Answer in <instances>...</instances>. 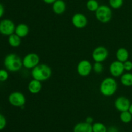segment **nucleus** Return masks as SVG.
I'll return each instance as SVG.
<instances>
[{
    "mask_svg": "<svg viewBox=\"0 0 132 132\" xmlns=\"http://www.w3.org/2000/svg\"><path fill=\"white\" fill-rule=\"evenodd\" d=\"M129 111H130V113H131V114L132 115V103H131V105H130V108H129Z\"/></svg>",
    "mask_w": 132,
    "mask_h": 132,
    "instance_id": "2f4dec72",
    "label": "nucleus"
},
{
    "mask_svg": "<svg viewBox=\"0 0 132 132\" xmlns=\"http://www.w3.org/2000/svg\"><path fill=\"white\" fill-rule=\"evenodd\" d=\"M85 122L90 124H92V123L94 122V119L92 116H87L85 119Z\"/></svg>",
    "mask_w": 132,
    "mask_h": 132,
    "instance_id": "c756f323",
    "label": "nucleus"
},
{
    "mask_svg": "<svg viewBox=\"0 0 132 132\" xmlns=\"http://www.w3.org/2000/svg\"><path fill=\"white\" fill-rule=\"evenodd\" d=\"M109 71L112 77H121L125 73V71L123 63L118 60L113 61L110 65Z\"/></svg>",
    "mask_w": 132,
    "mask_h": 132,
    "instance_id": "9d476101",
    "label": "nucleus"
},
{
    "mask_svg": "<svg viewBox=\"0 0 132 132\" xmlns=\"http://www.w3.org/2000/svg\"><path fill=\"white\" fill-rule=\"evenodd\" d=\"M23 67L27 69H33L38 65L40 62V57L35 53H30L26 54L22 59Z\"/></svg>",
    "mask_w": 132,
    "mask_h": 132,
    "instance_id": "39448f33",
    "label": "nucleus"
},
{
    "mask_svg": "<svg viewBox=\"0 0 132 132\" xmlns=\"http://www.w3.org/2000/svg\"><path fill=\"white\" fill-rule=\"evenodd\" d=\"M15 23L10 19H4L0 21V34L3 36H9L15 33Z\"/></svg>",
    "mask_w": 132,
    "mask_h": 132,
    "instance_id": "0eeeda50",
    "label": "nucleus"
},
{
    "mask_svg": "<svg viewBox=\"0 0 132 132\" xmlns=\"http://www.w3.org/2000/svg\"><path fill=\"white\" fill-rule=\"evenodd\" d=\"M6 124H7V121L5 116L0 113V131L6 127Z\"/></svg>",
    "mask_w": 132,
    "mask_h": 132,
    "instance_id": "a878e982",
    "label": "nucleus"
},
{
    "mask_svg": "<svg viewBox=\"0 0 132 132\" xmlns=\"http://www.w3.org/2000/svg\"><path fill=\"white\" fill-rule=\"evenodd\" d=\"M63 1H64V0H63Z\"/></svg>",
    "mask_w": 132,
    "mask_h": 132,
    "instance_id": "473e14b6",
    "label": "nucleus"
},
{
    "mask_svg": "<svg viewBox=\"0 0 132 132\" xmlns=\"http://www.w3.org/2000/svg\"><path fill=\"white\" fill-rule=\"evenodd\" d=\"M118 89V84L113 77H107L103 79L99 85V91L104 97H110L114 95Z\"/></svg>",
    "mask_w": 132,
    "mask_h": 132,
    "instance_id": "f03ea898",
    "label": "nucleus"
},
{
    "mask_svg": "<svg viewBox=\"0 0 132 132\" xmlns=\"http://www.w3.org/2000/svg\"><path fill=\"white\" fill-rule=\"evenodd\" d=\"M107 132H119V129L116 126H110L108 128Z\"/></svg>",
    "mask_w": 132,
    "mask_h": 132,
    "instance_id": "cd10ccee",
    "label": "nucleus"
},
{
    "mask_svg": "<svg viewBox=\"0 0 132 132\" xmlns=\"http://www.w3.org/2000/svg\"><path fill=\"white\" fill-rule=\"evenodd\" d=\"M9 71L6 69H0V82H4L9 79Z\"/></svg>",
    "mask_w": 132,
    "mask_h": 132,
    "instance_id": "393cba45",
    "label": "nucleus"
},
{
    "mask_svg": "<svg viewBox=\"0 0 132 132\" xmlns=\"http://www.w3.org/2000/svg\"><path fill=\"white\" fill-rule=\"evenodd\" d=\"M108 128L102 122H95L92 124L93 132H107Z\"/></svg>",
    "mask_w": 132,
    "mask_h": 132,
    "instance_id": "4be33fe9",
    "label": "nucleus"
},
{
    "mask_svg": "<svg viewBox=\"0 0 132 132\" xmlns=\"http://www.w3.org/2000/svg\"><path fill=\"white\" fill-rule=\"evenodd\" d=\"M124 0H109V5L112 9H119L122 7Z\"/></svg>",
    "mask_w": 132,
    "mask_h": 132,
    "instance_id": "5701e85b",
    "label": "nucleus"
},
{
    "mask_svg": "<svg viewBox=\"0 0 132 132\" xmlns=\"http://www.w3.org/2000/svg\"><path fill=\"white\" fill-rule=\"evenodd\" d=\"M67 10V5L63 0H56L52 4V10L56 15H62Z\"/></svg>",
    "mask_w": 132,
    "mask_h": 132,
    "instance_id": "ddd939ff",
    "label": "nucleus"
},
{
    "mask_svg": "<svg viewBox=\"0 0 132 132\" xmlns=\"http://www.w3.org/2000/svg\"><path fill=\"white\" fill-rule=\"evenodd\" d=\"M99 3L97 0H88L86 2V6L88 10L90 12H95L99 7Z\"/></svg>",
    "mask_w": 132,
    "mask_h": 132,
    "instance_id": "aec40b11",
    "label": "nucleus"
},
{
    "mask_svg": "<svg viewBox=\"0 0 132 132\" xmlns=\"http://www.w3.org/2000/svg\"><path fill=\"white\" fill-rule=\"evenodd\" d=\"M73 132H93L92 124L86 122H81L74 126Z\"/></svg>",
    "mask_w": 132,
    "mask_h": 132,
    "instance_id": "dca6fc26",
    "label": "nucleus"
},
{
    "mask_svg": "<svg viewBox=\"0 0 132 132\" xmlns=\"http://www.w3.org/2000/svg\"><path fill=\"white\" fill-rule=\"evenodd\" d=\"M104 71V65L101 62H95L93 64V71L96 74H101Z\"/></svg>",
    "mask_w": 132,
    "mask_h": 132,
    "instance_id": "b1692460",
    "label": "nucleus"
},
{
    "mask_svg": "<svg viewBox=\"0 0 132 132\" xmlns=\"http://www.w3.org/2000/svg\"><path fill=\"white\" fill-rule=\"evenodd\" d=\"M4 66L9 72H16L21 69L23 67L22 59L15 53H10L4 59Z\"/></svg>",
    "mask_w": 132,
    "mask_h": 132,
    "instance_id": "7ed1b4c3",
    "label": "nucleus"
},
{
    "mask_svg": "<svg viewBox=\"0 0 132 132\" xmlns=\"http://www.w3.org/2000/svg\"><path fill=\"white\" fill-rule=\"evenodd\" d=\"M52 75V71L51 67L45 63H39L31 71L32 78L41 82L49 80L51 78Z\"/></svg>",
    "mask_w": 132,
    "mask_h": 132,
    "instance_id": "f257e3e1",
    "label": "nucleus"
},
{
    "mask_svg": "<svg viewBox=\"0 0 132 132\" xmlns=\"http://www.w3.org/2000/svg\"><path fill=\"white\" fill-rule=\"evenodd\" d=\"M55 1H56V0H43V1L45 3L48 4V5H51V4L52 5Z\"/></svg>",
    "mask_w": 132,
    "mask_h": 132,
    "instance_id": "7c9ffc66",
    "label": "nucleus"
},
{
    "mask_svg": "<svg viewBox=\"0 0 132 132\" xmlns=\"http://www.w3.org/2000/svg\"><path fill=\"white\" fill-rule=\"evenodd\" d=\"M4 13H5V8L2 4L0 3V18H2L3 16L4 15Z\"/></svg>",
    "mask_w": 132,
    "mask_h": 132,
    "instance_id": "c85d7f7f",
    "label": "nucleus"
},
{
    "mask_svg": "<svg viewBox=\"0 0 132 132\" xmlns=\"http://www.w3.org/2000/svg\"><path fill=\"white\" fill-rule=\"evenodd\" d=\"M109 52L108 49L103 46H98L94 49L92 53V58L95 62L103 63L108 58Z\"/></svg>",
    "mask_w": 132,
    "mask_h": 132,
    "instance_id": "6e6552de",
    "label": "nucleus"
},
{
    "mask_svg": "<svg viewBox=\"0 0 132 132\" xmlns=\"http://www.w3.org/2000/svg\"><path fill=\"white\" fill-rule=\"evenodd\" d=\"M8 100L12 106L23 107L26 104V97L21 92L14 91L9 94Z\"/></svg>",
    "mask_w": 132,
    "mask_h": 132,
    "instance_id": "423d86ee",
    "label": "nucleus"
},
{
    "mask_svg": "<svg viewBox=\"0 0 132 132\" xmlns=\"http://www.w3.org/2000/svg\"><path fill=\"white\" fill-rule=\"evenodd\" d=\"M93 71V65L88 60H82L77 65V72L79 76L86 77Z\"/></svg>",
    "mask_w": 132,
    "mask_h": 132,
    "instance_id": "1a4fd4ad",
    "label": "nucleus"
},
{
    "mask_svg": "<svg viewBox=\"0 0 132 132\" xmlns=\"http://www.w3.org/2000/svg\"><path fill=\"white\" fill-rule=\"evenodd\" d=\"M121 83L125 87L132 86V73L130 72H125L120 77Z\"/></svg>",
    "mask_w": 132,
    "mask_h": 132,
    "instance_id": "6ab92c4d",
    "label": "nucleus"
},
{
    "mask_svg": "<svg viewBox=\"0 0 132 132\" xmlns=\"http://www.w3.org/2000/svg\"><path fill=\"white\" fill-rule=\"evenodd\" d=\"M30 32L29 27L25 23H19L15 27V34L21 38L27 37Z\"/></svg>",
    "mask_w": 132,
    "mask_h": 132,
    "instance_id": "2eb2a0df",
    "label": "nucleus"
},
{
    "mask_svg": "<svg viewBox=\"0 0 132 132\" xmlns=\"http://www.w3.org/2000/svg\"><path fill=\"white\" fill-rule=\"evenodd\" d=\"M42 89V83L41 82L32 78L28 84V90L30 93L34 94H38Z\"/></svg>",
    "mask_w": 132,
    "mask_h": 132,
    "instance_id": "4468645a",
    "label": "nucleus"
},
{
    "mask_svg": "<svg viewBox=\"0 0 132 132\" xmlns=\"http://www.w3.org/2000/svg\"><path fill=\"white\" fill-rule=\"evenodd\" d=\"M97 20L102 23H107L111 21L113 17L112 8L106 5H100L95 12Z\"/></svg>",
    "mask_w": 132,
    "mask_h": 132,
    "instance_id": "20e7f679",
    "label": "nucleus"
},
{
    "mask_svg": "<svg viewBox=\"0 0 132 132\" xmlns=\"http://www.w3.org/2000/svg\"><path fill=\"white\" fill-rule=\"evenodd\" d=\"M130 105H131V102L130 99L125 96H120L117 97L114 102L115 107L119 112L128 111Z\"/></svg>",
    "mask_w": 132,
    "mask_h": 132,
    "instance_id": "f8f14e48",
    "label": "nucleus"
},
{
    "mask_svg": "<svg viewBox=\"0 0 132 132\" xmlns=\"http://www.w3.org/2000/svg\"><path fill=\"white\" fill-rule=\"evenodd\" d=\"M119 117L121 121L125 124H128L132 120V115L129 111L121 112Z\"/></svg>",
    "mask_w": 132,
    "mask_h": 132,
    "instance_id": "412c9836",
    "label": "nucleus"
},
{
    "mask_svg": "<svg viewBox=\"0 0 132 132\" xmlns=\"http://www.w3.org/2000/svg\"><path fill=\"white\" fill-rule=\"evenodd\" d=\"M125 71L127 72H130L132 70V62L130 60H127L123 63Z\"/></svg>",
    "mask_w": 132,
    "mask_h": 132,
    "instance_id": "bb28decb",
    "label": "nucleus"
},
{
    "mask_svg": "<svg viewBox=\"0 0 132 132\" xmlns=\"http://www.w3.org/2000/svg\"><path fill=\"white\" fill-rule=\"evenodd\" d=\"M8 43L10 46L12 47H18L20 46L21 43V38L17 34H15V33H14L10 36H8Z\"/></svg>",
    "mask_w": 132,
    "mask_h": 132,
    "instance_id": "a211bd4d",
    "label": "nucleus"
},
{
    "mask_svg": "<svg viewBox=\"0 0 132 132\" xmlns=\"http://www.w3.org/2000/svg\"><path fill=\"white\" fill-rule=\"evenodd\" d=\"M130 54L129 52L126 48L121 47L117 50L116 53V57L117 58V60L124 63L126 61L128 60Z\"/></svg>",
    "mask_w": 132,
    "mask_h": 132,
    "instance_id": "f3484780",
    "label": "nucleus"
},
{
    "mask_svg": "<svg viewBox=\"0 0 132 132\" xmlns=\"http://www.w3.org/2000/svg\"><path fill=\"white\" fill-rule=\"evenodd\" d=\"M88 21L85 14L82 13H76L72 17V23L76 28L81 29L87 26Z\"/></svg>",
    "mask_w": 132,
    "mask_h": 132,
    "instance_id": "9b49d317",
    "label": "nucleus"
}]
</instances>
